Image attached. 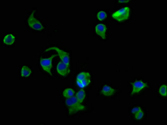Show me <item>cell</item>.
<instances>
[{
	"label": "cell",
	"mask_w": 167,
	"mask_h": 125,
	"mask_svg": "<svg viewBox=\"0 0 167 125\" xmlns=\"http://www.w3.org/2000/svg\"><path fill=\"white\" fill-rule=\"evenodd\" d=\"M91 82V75L88 72H82L76 77V83L79 87L84 88Z\"/></svg>",
	"instance_id": "cell-2"
},
{
	"label": "cell",
	"mask_w": 167,
	"mask_h": 125,
	"mask_svg": "<svg viewBox=\"0 0 167 125\" xmlns=\"http://www.w3.org/2000/svg\"><path fill=\"white\" fill-rule=\"evenodd\" d=\"M57 71L60 75L63 77H66L70 73V69L69 66L66 65L62 61L58 64L57 66Z\"/></svg>",
	"instance_id": "cell-7"
},
{
	"label": "cell",
	"mask_w": 167,
	"mask_h": 125,
	"mask_svg": "<svg viewBox=\"0 0 167 125\" xmlns=\"http://www.w3.org/2000/svg\"><path fill=\"white\" fill-rule=\"evenodd\" d=\"M160 94L164 97H167V86L166 84H163L161 86L159 89Z\"/></svg>",
	"instance_id": "cell-15"
},
{
	"label": "cell",
	"mask_w": 167,
	"mask_h": 125,
	"mask_svg": "<svg viewBox=\"0 0 167 125\" xmlns=\"http://www.w3.org/2000/svg\"><path fill=\"white\" fill-rule=\"evenodd\" d=\"M107 15L106 13L104 11H100L97 14V18L100 21H103V20L105 19L106 18Z\"/></svg>",
	"instance_id": "cell-16"
},
{
	"label": "cell",
	"mask_w": 167,
	"mask_h": 125,
	"mask_svg": "<svg viewBox=\"0 0 167 125\" xmlns=\"http://www.w3.org/2000/svg\"><path fill=\"white\" fill-rule=\"evenodd\" d=\"M132 91L131 92V94H136L140 92L141 90H143L144 88L147 87V85L141 81H136L132 83Z\"/></svg>",
	"instance_id": "cell-8"
},
{
	"label": "cell",
	"mask_w": 167,
	"mask_h": 125,
	"mask_svg": "<svg viewBox=\"0 0 167 125\" xmlns=\"http://www.w3.org/2000/svg\"><path fill=\"white\" fill-rule=\"evenodd\" d=\"M141 110V108L139 107H136L132 109V111H131V113H132L135 114L138 111H140Z\"/></svg>",
	"instance_id": "cell-18"
},
{
	"label": "cell",
	"mask_w": 167,
	"mask_h": 125,
	"mask_svg": "<svg viewBox=\"0 0 167 125\" xmlns=\"http://www.w3.org/2000/svg\"><path fill=\"white\" fill-rule=\"evenodd\" d=\"M32 70L26 65H23L21 70V76L22 77H28L31 75Z\"/></svg>",
	"instance_id": "cell-11"
},
{
	"label": "cell",
	"mask_w": 167,
	"mask_h": 125,
	"mask_svg": "<svg viewBox=\"0 0 167 125\" xmlns=\"http://www.w3.org/2000/svg\"><path fill=\"white\" fill-rule=\"evenodd\" d=\"M86 96V93L84 90H79L76 94V98L77 100L80 103L83 102V100L85 99Z\"/></svg>",
	"instance_id": "cell-13"
},
{
	"label": "cell",
	"mask_w": 167,
	"mask_h": 125,
	"mask_svg": "<svg viewBox=\"0 0 167 125\" xmlns=\"http://www.w3.org/2000/svg\"><path fill=\"white\" fill-rule=\"evenodd\" d=\"M131 1H119L118 2L119 3H128L130 2Z\"/></svg>",
	"instance_id": "cell-19"
},
{
	"label": "cell",
	"mask_w": 167,
	"mask_h": 125,
	"mask_svg": "<svg viewBox=\"0 0 167 125\" xmlns=\"http://www.w3.org/2000/svg\"><path fill=\"white\" fill-rule=\"evenodd\" d=\"M34 11H33L29 16L27 23L30 28L34 30H40L43 29V25L40 21L37 19L34 16Z\"/></svg>",
	"instance_id": "cell-4"
},
{
	"label": "cell",
	"mask_w": 167,
	"mask_h": 125,
	"mask_svg": "<svg viewBox=\"0 0 167 125\" xmlns=\"http://www.w3.org/2000/svg\"><path fill=\"white\" fill-rule=\"evenodd\" d=\"M15 40L16 37L15 35L12 34H8L4 37L3 41L5 44L11 45L15 43Z\"/></svg>",
	"instance_id": "cell-10"
},
{
	"label": "cell",
	"mask_w": 167,
	"mask_h": 125,
	"mask_svg": "<svg viewBox=\"0 0 167 125\" xmlns=\"http://www.w3.org/2000/svg\"><path fill=\"white\" fill-rule=\"evenodd\" d=\"M102 93L105 96H111L113 95L115 92V90L108 85H105L103 87L101 91Z\"/></svg>",
	"instance_id": "cell-12"
},
{
	"label": "cell",
	"mask_w": 167,
	"mask_h": 125,
	"mask_svg": "<svg viewBox=\"0 0 167 125\" xmlns=\"http://www.w3.org/2000/svg\"><path fill=\"white\" fill-rule=\"evenodd\" d=\"M130 14V9L125 7L113 14L114 19L119 21H123L128 19Z\"/></svg>",
	"instance_id": "cell-3"
},
{
	"label": "cell",
	"mask_w": 167,
	"mask_h": 125,
	"mask_svg": "<svg viewBox=\"0 0 167 125\" xmlns=\"http://www.w3.org/2000/svg\"><path fill=\"white\" fill-rule=\"evenodd\" d=\"M74 94V90L71 88H68L65 89L63 92V95L66 98L72 97Z\"/></svg>",
	"instance_id": "cell-14"
},
{
	"label": "cell",
	"mask_w": 167,
	"mask_h": 125,
	"mask_svg": "<svg viewBox=\"0 0 167 125\" xmlns=\"http://www.w3.org/2000/svg\"><path fill=\"white\" fill-rule=\"evenodd\" d=\"M56 56V54L53 55L50 57L41 58L40 59V64L42 67L45 71L50 74L51 76H52L51 72V70L52 68V60Z\"/></svg>",
	"instance_id": "cell-5"
},
{
	"label": "cell",
	"mask_w": 167,
	"mask_h": 125,
	"mask_svg": "<svg viewBox=\"0 0 167 125\" xmlns=\"http://www.w3.org/2000/svg\"><path fill=\"white\" fill-rule=\"evenodd\" d=\"M70 114L76 113L85 109V107L77 100L76 97L72 96L67 98L66 101Z\"/></svg>",
	"instance_id": "cell-1"
},
{
	"label": "cell",
	"mask_w": 167,
	"mask_h": 125,
	"mask_svg": "<svg viewBox=\"0 0 167 125\" xmlns=\"http://www.w3.org/2000/svg\"><path fill=\"white\" fill-rule=\"evenodd\" d=\"M106 30V26L104 24H97L95 27V32L97 34L101 36L103 39L105 38Z\"/></svg>",
	"instance_id": "cell-9"
},
{
	"label": "cell",
	"mask_w": 167,
	"mask_h": 125,
	"mask_svg": "<svg viewBox=\"0 0 167 125\" xmlns=\"http://www.w3.org/2000/svg\"><path fill=\"white\" fill-rule=\"evenodd\" d=\"M144 115V112L142 111V110H141V111H140L137 112V113L134 114L135 118H136V120L141 119L143 118Z\"/></svg>",
	"instance_id": "cell-17"
},
{
	"label": "cell",
	"mask_w": 167,
	"mask_h": 125,
	"mask_svg": "<svg viewBox=\"0 0 167 125\" xmlns=\"http://www.w3.org/2000/svg\"><path fill=\"white\" fill-rule=\"evenodd\" d=\"M56 51L57 52L59 55V56L60 58H61V60L63 63H64L66 65L69 66L70 65V58H69V54L58 48L56 47H51L47 49L45 51V52L53 50Z\"/></svg>",
	"instance_id": "cell-6"
}]
</instances>
